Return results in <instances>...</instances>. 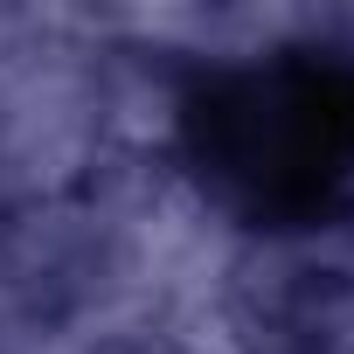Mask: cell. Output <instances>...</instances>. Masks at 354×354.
Returning a JSON list of instances; mask_svg holds the SVG:
<instances>
[{"label": "cell", "instance_id": "1", "mask_svg": "<svg viewBox=\"0 0 354 354\" xmlns=\"http://www.w3.org/2000/svg\"><path fill=\"white\" fill-rule=\"evenodd\" d=\"M104 153L111 146L97 111V49L63 35L0 97V209L84 195Z\"/></svg>", "mask_w": 354, "mask_h": 354}, {"label": "cell", "instance_id": "2", "mask_svg": "<svg viewBox=\"0 0 354 354\" xmlns=\"http://www.w3.org/2000/svg\"><path fill=\"white\" fill-rule=\"evenodd\" d=\"M118 278V236L91 195L0 209V292L28 319H70Z\"/></svg>", "mask_w": 354, "mask_h": 354}, {"label": "cell", "instance_id": "3", "mask_svg": "<svg viewBox=\"0 0 354 354\" xmlns=\"http://www.w3.org/2000/svg\"><path fill=\"white\" fill-rule=\"evenodd\" d=\"M97 111H104V146L125 160H146L153 146L174 139L181 125V84L167 56L153 49H97Z\"/></svg>", "mask_w": 354, "mask_h": 354}, {"label": "cell", "instance_id": "4", "mask_svg": "<svg viewBox=\"0 0 354 354\" xmlns=\"http://www.w3.org/2000/svg\"><path fill=\"white\" fill-rule=\"evenodd\" d=\"M292 326H313L306 354H354V285H326L306 299V313Z\"/></svg>", "mask_w": 354, "mask_h": 354}, {"label": "cell", "instance_id": "5", "mask_svg": "<svg viewBox=\"0 0 354 354\" xmlns=\"http://www.w3.org/2000/svg\"><path fill=\"white\" fill-rule=\"evenodd\" d=\"M63 35L49 28V15H0V97L15 91L21 70H35Z\"/></svg>", "mask_w": 354, "mask_h": 354}, {"label": "cell", "instance_id": "6", "mask_svg": "<svg viewBox=\"0 0 354 354\" xmlns=\"http://www.w3.org/2000/svg\"><path fill=\"white\" fill-rule=\"evenodd\" d=\"M0 354H91V347H84L70 326H56V319H21Z\"/></svg>", "mask_w": 354, "mask_h": 354}, {"label": "cell", "instance_id": "7", "mask_svg": "<svg viewBox=\"0 0 354 354\" xmlns=\"http://www.w3.org/2000/svg\"><path fill=\"white\" fill-rule=\"evenodd\" d=\"M21 319H28V313H21V306H8V292H0V347H8V333H15Z\"/></svg>", "mask_w": 354, "mask_h": 354}]
</instances>
